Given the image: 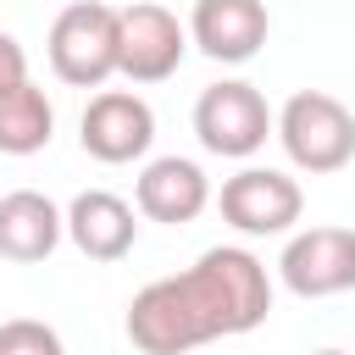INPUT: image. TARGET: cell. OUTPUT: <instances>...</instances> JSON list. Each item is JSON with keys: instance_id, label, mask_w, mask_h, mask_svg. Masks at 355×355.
I'll return each instance as SVG.
<instances>
[{"instance_id": "6", "label": "cell", "mask_w": 355, "mask_h": 355, "mask_svg": "<svg viewBox=\"0 0 355 355\" xmlns=\"http://www.w3.org/2000/svg\"><path fill=\"white\" fill-rule=\"evenodd\" d=\"M216 205H222V222L227 227H239L250 239H277V233H294V222L305 211V194L277 166H239L222 183Z\"/></svg>"}, {"instance_id": "5", "label": "cell", "mask_w": 355, "mask_h": 355, "mask_svg": "<svg viewBox=\"0 0 355 355\" xmlns=\"http://www.w3.org/2000/svg\"><path fill=\"white\" fill-rule=\"evenodd\" d=\"M189 55V28L155 6V0H133L116 11V72L128 83H166Z\"/></svg>"}, {"instance_id": "8", "label": "cell", "mask_w": 355, "mask_h": 355, "mask_svg": "<svg viewBox=\"0 0 355 355\" xmlns=\"http://www.w3.org/2000/svg\"><path fill=\"white\" fill-rule=\"evenodd\" d=\"M78 139H83V155L105 166H128L155 144V111L133 89H100L78 116Z\"/></svg>"}, {"instance_id": "7", "label": "cell", "mask_w": 355, "mask_h": 355, "mask_svg": "<svg viewBox=\"0 0 355 355\" xmlns=\"http://www.w3.org/2000/svg\"><path fill=\"white\" fill-rule=\"evenodd\" d=\"M277 277L300 300H333L355 288V227H305L288 233Z\"/></svg>"}, {"instance_id": "10", "label": "cell", "mask_w": 355, "mask_h": 355, "mask_svg": "<svg viewBox=\"0 0 355 355\" xmlns=\"http://www.w3.org/2000/svg\"><path fill=\"white\" fill-rule=\"evenodd\" d=\"M205 205H211V178L189 155H155L133 183V211L150 222H166V227L194 222Z\"/></svg>"}, {"instance_id": "3", "label": "cell", "mask_w": 355, "mask_h": 355, "mask_svg": "<svg viewBox=\"0 0 355 355\" xmlns=\"http://www.w3.org/2000/svg\"><path fill=\"white\" fill-rule=\"evenodd\" d=\"M50 72L72 89H100L116 72V6L105 0H72L50 22Z\"/></svg>"}, {"instance_id": "4", "label": "cell", "mask_w": 355, "mask_h": 355, "mask_svg": "<svg viewBox=\"0 0 355 355\" xmlns=\"http://www.w3.org/2000/svg\"><path fill=\"white\" fill-rule=\"evenodd\" d=\"M194 139L222 155V161H250L266 139H272V105L255 83L244 78H222L211 89H200L194 100Z\"/></svg>"}, {"instance_id": "13", "label": "cell", "mask_w": 355, "mask_h": 355, "mask_svg": "<svg viewBox=\"0 0 355 355\" xmlns=\"http://www.w3.org/2000/svg\"><path fill=\"white\" fill-rule=\"evenodd\" d=\"M55 133V105L50 94L22 78V83H6L0 89V155H39Z\"/></svg>"}, {"instance_id": "14", "label": "cell", "mask_w": 355, "mask_h": 355, "mask_svg": "<svg viewBox=\"0 0 355 355\" xmlns=\"http://www.w3.org/2000/svg\"><path fill=\"white\" fill-rule=\"evenodd\" d=\"M0 355H67V344L50 322L11 316V322H0Z\"/></svg>"}, {"instance_id": "1", "label": "cell", "mask_w": 355, "mask_h": 355, "mask_svg": "<svg viewBox=\"0 0 355 355\" xmlns=\"http://www.w3.org/2000/svg\"><path fill=\"white\" fill-rule=\"evenodd\" d=\"M272 316V277L239 244H211L189 272L155 277L128 300V338L139 355H189L211 338L255 333Z\"/></svg>"}, {"instance_id": "15", "label": "cell", "mask_w": 355, "mask_h": 355, "mask_svg": "<svg viewBox=\"0 0 355 355\" xmlns=\"http://www.w3.org/2000/svg\"><path fill=\"white\" fill-rule=\"evenodd\" d=\"M22 78H28V55H22V44L11 33H0V89L6 83H22Z\"/></svg>"}, {"instance_id": "2", "label": "cell", "mask_w": 355, "mask_h": 355, "mask_svg": "<svg viewBox=\"0 0 355 355\" xmlns=\"http://www.w3.org/2000/svg\"><path fill=\"white\" fill-rule=\"evenodd\" d=\"M272 133L283 144V155L311 172V178H327V172H344L355 161V111L344 100H333L327 89H300L283 100V111L272 116Z\"/></svg>"}, {"instance_id": "9", "label": "cell", "mask_w": 355, "mask_h": 355, "mask_svg": "<svg viewBox=\"0 0 355 355\" xmlns=\"http://www.w3.org/2000/svg\"><path fill=\"white\" fill-rule=\"evenodd\" d=\"M266 33H272L266 0H194V11H189V44L222 67L255 61Z\"/></svg>"}, {"instance_id": "11", "label": "cell", "mask_w": 355, "mask_h": 355, "mask_svg": "<svg viewBox=\"0 0 355 355\" xmlns=\"http://www.w3.org/2000/svg\"><path fill=\"white\" fill-rule=\"evenodd\" d=\"M61 222H67V239L78 244V255H89V261H122L133 250V239H139V211L111 189L72 194Z\"/></svg>"}, {"instance_id": "16", "label": "cell", "mask_w": 355, "mask_h": 355, "mask_svg": "<svg viewBox=\"0 0 355 355\" xmlns=\"http://www.w3.org/2000/svg\"><path fill=\"white\" fill-rule=\"evenodd\" d=\"M311 355H349V349H311Z\"/></svg>"}, {"instance_id": "12", "label": "cell", "mask_w": 355, "mask_h": 355, "mask_svg": "<svg viewBox=\"0 0 355 355\" xmlns=\"http://www.w3.org/2000/svg\"><path fill=\"white\" fill-rule=\"evenodd\" d=\"M61 239H67V222L50 194H39V189L0 194V255L6 261H17V266L50 261Z\"/></svg>"}]
</instances>
